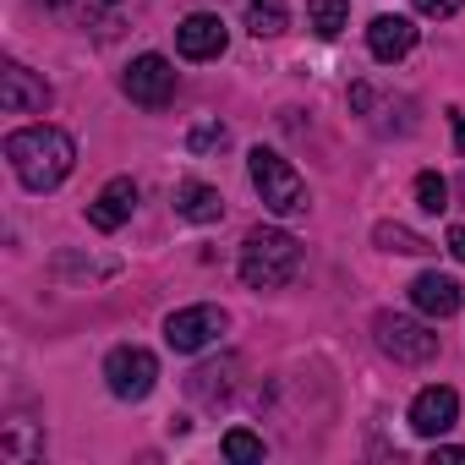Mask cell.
Returning a JSON list of instances; mask_svg holds the SVG:
<instances>
[{"mask_svg": "<svg viewBox=\"0 0 465 465\" xmlns=\"http://www.w3.org/2000/svg\"><path fill=\"white\" fill-rule=\"evenodd\" d=\"M432 465H465V449L443 443V449H432Z\"/></svg>", "mask_w": 465, "mask_h": 465, "instance_id": "cb8c5ba5", "label": "cell"}, {"mask_svg": "<svg viewBox=\"0 0 465 465\" xmlns=\"http://www.w3.org/2000/svg\"><path fill=\"white\" fill-rule=\"evenodd\" d=\"M126 99L132 104H143V110H164L170 99H175V66L164 61V55H137L132 66H126Z\"/></svg>", "mask_w": 465, "mask_h": 465, "instance_id": "52a82bcc", "label": "cell"}, {"mask_svg": "<svg viewBox=\"0 0 465 465\" xmlns=\"http://www.w3.org/2000/svg\"><path fill=\"white\" fill-rule=\"evenodd\" d=\"M247 28L258 39H274L291 28V12H285V0H247Z\"/></svg>", "mask_w": 465, "mask_h": 465, "instance_id": "e0dca14e", "label": "cell"}, {"mask_svg": "<svg viewBox=\"0 0 465 465\" xmlns=\"http://www.w3.org/2000/svg\"><path fill=\"white\" fill-rule=\"evenodd\" d=\"M247 170H252V186H258V197H263V203H269L280 219H296V213H307V181L291 170V159H280L274 148H252Z\"/></svg>", "mask_w": 465, "mask_h": 465, "instance_id": "3957f363", "label": "cell"}, {"mask_svg": "<svg viewBox=\"0 0 465 465\" xmlns=\"http://www.w3.org/2000/svg\"><path fill=\"white\" fill-rule=\"evenodd\" d=\"M224 329H230V318H224L219 307H181V312L164 318V345H170L175 356H197V351H208Z\"/></svg>", "mask_w": 465, "mask_h": 465, "instance_id": "8992f818", "label": "cell"}, {"mask_svg": "<svg viewBox=\"0 0 465 465\" xmlns=\"http://www.w3.org/2000/svg\"><path fill=\"white\" fill-rule=\"evenodd\" d=\"M224 23L213 17V12H192L181 28H175V50L186 55V61H213V55H224Z\"/></svg>", "mask_w": 465, "mask_h": 465, "instance_id": "9c48e42d", "label": "cell"}, {"mask_svg": "<svg viewBox=\"0 0 465 465\" xmlns=\"http://www.w3.org/2000/svg\"><path fill=\"white\" fill-rule=\"evenodd\" d=\"M460 6H465V0H416V12H421V17H454Z\"/></svg>", "mask_w": 465, "mask_h": 465, "instance_id": "603a6c76", "label": "cell"}, {"mask_svg": "<svg viewBox=\"0 0 465 465\" xmlns=\"http://www.w3.org/2000/svg\"><path fill=\"white\" fill-rule=\"evenodd\" d=\"M236 356H224V361H208V367H197L192 372V394L203 400V405H224L230 400V389H236Z\"/></svg>", "mask_w": 465, "mask_h": 465, "instance_id": "9a60e30c", "label": "cell"}, {"mask_svg": "<svg viewBox=\"0 0 465 465\" xmlns=\"http://www.w3.org/2000/svg\"><path fill=\"white\" fill-rule=\"evenodd\" d=\"M367 45H372L378 61H405V55L416 50V23H411V17H372Z\"/></svg>", "mask_w": 465, "mask_h": 465, "instance_id": "7c38bea8", "label": "cell"}, {"mask_svg": "<svg viewBox=\"0 0 465 465\" xmlns=\"http://www.w3.org/2000/svg\"><path fill=\"white\" fill-rule=\"evenodd\" d=\"M454 416H460V394L454 389H421L416 400H411V427L421 432V438H438V432H449L454 427Z\"/></svg>", "mask_w": 465, "mask_h": 465, "instance_id": "30bf717a", "label": "cell"}, {"mask_svg": "<svg viewBox=\"0 0 465 465\" xmlns=\"http://www.w3.org/2000/svg\"><path fill=\"white\" fill-rule=\"evenodd\" d=\"M45 6H66V0H45Z\"/></svg>", "mask_w": 465, "mask_h": 465, "instance_id": "4316f807", "label": "cell"}, {"mask_svg": "<svg viewBox=\"0 0 465 465\" xmlns=\"http://www.w3.org/2000/svg\"><path fill=\"white\" fill-rule=\"evenodd\" d=\"M104 383H110L115 400H148L153 383H159L153 351H143V345H115L110 361H104Z\"/></svg>", "mask_w": 465, "mask_h": 465, "instance_id": "5b68a950", "label": "cell"}, {"mask_svg": "<svg viewBox=\"0 0 465 465\" xmlns=\"http://www.w3.org/2000/svg\"><path fill=\"white\" fill-rule=\"evenodd\" d=\"M6 159H12V170H17V181L28 192H50V186H61L72 175L77 143L61 126H23V132L6 137Z\"/></svg>", "mask_w": 465, "mask_h": 465, "instance_id": "6da1fadb", "label": "cell"}, {"mask_svg": "<svg viewBox=\"0 0 465 465\" xmlns=\"http://www.w3.org/2000/svg\"><path fill=\"white\" fill-rule=\"evenodd\" d=\"M219 449H224V460H236V465H258L263 460V438H252L247 427H230Z\"/></svg>", "mask_w": 465, "mask_h": 465, "instance_id": "ffe728a7", "label": "cell"}, {"mask_svg": "<svg viewBox=\"0 0 465 465\" xmlns=\"http://www.w3.org/2000/svg\"><path fill=\"white\" fill-rule=\"evenodd\" d=\"M351 23V0H307V28L318 39H340Z\"/></svg>", "mask_w": 465, "mask_h": 465, "instance_id": "2e32d148", "label": "cell"}, {"mask_svg": "<svg viewBox=\"0 0 465 465\" xmlns=\"http://www.w3.org/2000/svg\"><path fill=\"white\" fill-rule=\"evenodd\" d=\"M372 242H378L383 252H405V258H416V252H432V242H421L416 230H405V224H378V230H372Z\"/></svg>", "mask_w": 465, "mask_h": 465, "instance_id": "ac0fdd59", "label": "cell"}, {"mask_svg": "<svg viewBox=\"0 0 465 465\" xmlns=\"http://www.w3.org/2000/svg\"><path fill=\"white\" fill-rule=\"evenodd\" d=\"M0 110L6 115H28V110H50V83H39L28 66L6 61L0 66Z\"/></svg>", "mask_w": 465, "mask_h": 465, "instance_id": "ba28073f", "label": "cell"}, {"mask_svg": "<svg viewBox=\"0 0 465 465\" xmlns=\"http://www.w3.org/2000/svg\"><path fill=\"white\" fill-rule=\"evenodd\" d=\"M449 252L465 263V224H454V230H449Z\"/></svg>", "mask_w": 465, "mask_h": 465, "instance_id": "d4e9b609", "label": "cell"}, {"mask_svg": "<svg viewBox=\"0 0 465 465\" xmlns=\"http://www.w3.org/2000/svg\"><path fill=\"white\" fill-rule=\"evenodd\" d=\"M416 203H421L427 213H443V208H449V181L432 175V170H421V175H416Z\"/></svg>", "mask_w": 465, "mask_h": 465, "instance_id": "44dd1931", "label": "cell"}, {"mask_svg": "<svg viewBox=\"0 0 465 465\" xmlns=\"http://www.w3.org/2000/svg\"><path fill=\"white\" fill-rule=\"evenodd\" d=\"M132 208H137V181H132V175H115V181L94 197L88 224H94V230H121V224L132 219Z\"/></svg>", "mask_w": 465, "mask_h": 465, "instance_id": "8fae6325", "label": "cell"}, {"mask_svg": "<svg viewBox=\"0 0 465 465\" xmlns=\"http://www.w3.org/2000/svg\"><path fill=\"white\" fill-rule=\"evenodd\" d=\"M296 269H302V242L291 230H252L242 242V280L252 291H280L296 280Z\"/></svg>", "mask_w": 465, "mask_h": 465, "instance_id": "7a4b0ae2", "label": "cell"}, {"mask_svg": "<svg viewBox=\"0 0 465 465\" xmlns=\"http://www.w3.org/2000/svg\"><path fill=\"white\" fill-rule=\"evenodd\" d=\"M454 143H460V153H465V115H454Z\"/></svg>", "mask_w": 465, "mask_h": 465, "instance_id": "484cf974", "label": "cell"}, {"mask_svg": "<svg viewBox=\"0 0 465 465\" xmlns=\"http://www.w3.org/2000/svg\"><path fill=\"white\" fill-rule=\"evenodd\" d=\"M411 302H416L427 318H454V312H460V280H449V274H421V280L411 285Z\"/></svg>", "mask_w": 465, "mask_h": 465, "instance_id": "5bb4252c", "label": "cell"}, {"mask_svg": "<svg viewBox=\"0 0 465 465\" xmlns=\"http://www.w3.org/2000/svg\"><path fill=\"white\" fill-rule=\"evenodd\" d=\"M372 334H378V351H383V356H394V361H405V367H421V361H432V356H438V334H432V329H421L416 318L378 312Z\"/></svg>", "mask_w": 465, "mask_h": 465, "instance_id": "277c9868", "label": "cell"}, {"mask_svg": "<svg viewBox=\"0 0 465 465\" xmlns=\"http://www.w3.org/2000/svg\"><path fill=\"white\" fill-rule=\"evenodd\" d=\"M224 143H230L224 126H197V132H192V153H208V148H224Z\"/></svg>", "mask_w": 465, "mask_h": 465, "instance_id": "7402d4cb", "label": "cell"}, {"mask_svg": "<svg viewBox=\"0 0 465 465\" xmlns=\"http://www.w3.org/2000/svg\"><path fill=\"white\" fill-rule=\"evenodd\" d=\"M0 454H6L12 465H28L34 454H45V443L28 432V421H12V427H6V438H0Z\"/></svg>", "mask_w": 465, "mask_h": 465, "instance_id": "d6986e66", "label": "cell"}, {"mask_svg": "<svg viewBox=\"0 0 465 465\" xmlns=\"http://www.w3.org/2000/svg\"><path fill=\"white\" fill-rule=\"evenodd\" d=\"M175 213L192 219V224H213V219H224V197L208 181H181L175 186Z\"/></svg>", "mask_w": 465, "mask_h": 465, "instance_id": "4fadbf2b", "label": "cell"}]
</instances>
